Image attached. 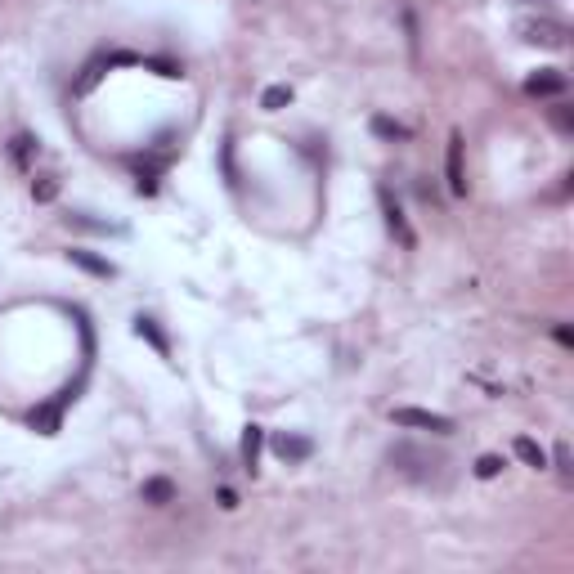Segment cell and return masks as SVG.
<instances>
[{"instance_id": "5b68a950", "label": "cell", "mask_w": 574, "mask_h": 574, "mask_svg": "<svg viewBox=\"0 0 574 574\" xmlns=\"http://www.w3.org/2000/svg\"><path fill=\"white\" fill-rule=\"evenodd\" d=\"M377 202H382V216H386V229H391L395 238H400L404 247H413L418 238H413V229H409V220H404V211H400V202L391 198V189H382L377 193Z\"/></svg>"}, {"instance_id": "4fadbf2b", "label": "cell", "mask_w": 574, "mask_h": 574, "mask_svg": "<svg viewBox=\"0 0 574 574\" xmlns=\"http://www.w3.org/2000/svg\"><path fill=\"white\" fill-rule=\"evenodd\" d=\"M373 131L377 135H382V140H409V126H404V122H391V117H373Z\"/></svg>"}, {"instance_id": "8992f818", "label": "cell", "mask_w": 574, "mask_h": 574, "mask_svg": "<svg viewBox=\"0 0 574 574\" xmlns=\"http://www.w3.org/2000/svg\"><path fill=\"white\" fill-rule=\"evenodd\" d=\"M274 453H279L283 462H305L314 453V440H305V435H292V431H279L274 435Z\"/></svg>"}, {"instance_id": "7c38bea8", "label": "cell", "mask_w": 574, "mask_h": 574, "mask_svg": "<svg viewBox=\"0 0 574 574\" xmlns=\"http://www.w3.org/2000/svg\"><path fill=\"white\" fill-rule=\"evenodd\" d=\"M261 440H265L261 427H247L243 431V462H247V467H256V458H261Z\"/></svg>"}, {"instance_id": "52a82bcc", "label": "cell", "mask_w": 574, "mask_h": 574, "mask_svg": "<svg viewBox=\"0 0 574 574\" xmlns=\"http://www.w3.org/2000/svg\"><path fill=\"white\" fill-rule=\"evenodd\" d=\"M113 63H131V54H99V59H90L86 63V72H81V81H77V95H86V90H95V81L104 77V68H113Z\"/></svg>"}, {"instance_id": "e0dca14e", "label": "cell", "mask_w": 574, "mask_h": 574, "mask_svg": "<svg viewBox=\"0 0 574 574\" xmlns=\"http://www.w3.org/2000/svg\"><path fill=\"white\" fill-rule=\"evenodd\" d=\"M32 153H36V140H32V135H18V140H14V162L27 166V162H32Z\"/></svg>"}, {"instance_id": "ffe728a7", "label": "cell", "mask_w": 574, "mask_h": 574, "mask_svg": "<svg viewBox=\"0 0 574 574\" xmlns=\"http://www.w3.org/2000/svg\"><path fill=\"white\" fill-rule=\"evenodd\" d=\"M148 68H157L162 77H184L180 72V63H166V59H148Z\"/></svg>"}, {"instance_id": "5bb4252c", "label": "cell", "mask_w": 574, "mask_h": 574, "mask_svg": "<svg viewBox=\"0 0 574 574\" xmlns=\"http://www.w3.org/2000/svg\"><path fill=\"white\" fill-rule=\"evenodd\" d=\"M283 104H292V90H287V86H270V90H265V99H261L265 113H279Z\"/></svg>"}, {"instance_id": "44dd1931", "label": "cell", "mask_w": 574, "mask_h": 574, "mask_svg": "<svg viewBox=\"0 0 574 574\" xmlns=\"http://www.w3.org/2000/svg\"><path fill=\"white\" fill-rule=\"evenodd\" d=\"M54 193H59V184H54V180H41V184H36V198H41V202H50Z\"/></svg>"}, {"instance_id": "30bf717a", "label": "cell", "mask_w": 574, "mask_h": 574, "mask_svg": "<svg viewBox=\"0 0 574 574\" xmlns=\"http://www.w3.org/2000/svg\"><path fill=\"white\" fill-rule=\"evenodd\" d=\"M516 458H521L525 467H548V453H543L530 435H521V440H516Z\"/></svg>"}, {"instance_id": "9a60e30c", "label": "cell", "mask_w": 574, "mask_h": 574, "mask_svg": "<svg viewBox=\"0 0 574 574\" xmlns=\"http://www.w3.org/2000/svg\"><path fill=\"white\" fill-rule=\"evenodd\" d=\"M72 261H77L81 270H90V274H104V279H108V274H113V265H108V261H99V256H90V252H72Z\"/></svg>"}, {"instance_id": "ac0fdd59", "label": "cell", "mask_w": 574, "mask_h": 574, "mask_svg": "<svg viewBox=\"0 0 574 574\" xmlns=\"http://www.w3.org/2000/svg\"><path fill=\"white\" fill-rule=\"evenodd\" d=\"M498 471H503V458H494V453H485V458L476 462V476H480V480H494Z\"/></svg>"}, {"instance_id": "2e32d148", "label": "cell", "mask_w": 574, "mask_h": 574, "mask_svg": "<svg viewBox=\"0 0 574 574\" xmlns=\"http://www.w3.org/2000/svg\"><path fill=\"white\" fill-rule=\"evenodd\" d=\"M135 332H140V337H148V341H153V346L166 355V337L157 332V323H153V319H135Z\"/></svg>"}, {"instance_id": "277c9868", "label": "cell", "mask_w": 574, "mask_h": 574, "mask_svg": "<svg viewBox=\"0 0 574 574\" xmlns=\"http://www.w3.org/2000/svg\"><path fill=\"white\" fill-rule=\"evenodd\" d=\"M561 90H566V72H557V68H539L534 77H525V95H534V99H557Z\"/></svg>"}, {"instance_id": "ba28073f", "label": "cell", "mask_w": 574, "mask_h": 574, "mask_svg": "<svg viewBox=\"0 0 574 574\" xmlns=\"http://www.w3.org/2000/svg\"><path fill=\"white\" fill-rule=\"evenodd\" d=\"M449 193L453 198L467 193V175H462V135H449Z\"/></svg>"}, {"instance_id": "7a4b0ae2", "label": "cell", "mask_w": 574, "mask_h": 574, "mask_svg": "<svg viewBox=\"0 0 574 574\" xmlns=\"http://www.w3.org/2000/svg\"><path fill=\"white\" fill-rule=\"evenodd\" d=\"M516 36H521L525 45H543V50H566L570 27L561 23V18L539 14V18H521V23H516Z\"/></svg>"}, {"instance_id": "9c48e42d", "label": "cell", "mask_w": 574, "mask_h": 574, "mask_svg": "<svg viewBox=\"0 0 574 574\" xmlns=\"http://www.w3.org/2000/svg\"><path fill=\"white\" fill-rule=\"evenodd\" d=\"M68 400H77V395L63 391L59 404H45V409H36V413H32V427L45 431V435H54V431H59V413H63V404H68Z\"/></svg>"}, {"instance_id": "3957f363", "label": "cell", "mask_w": 574, "mask_h": 574, "mask_svg": "<svg viewBox=\"0 0 574 574\" xmlns=\"http://www.w3.org/2000/svg\"><path fill=\"white\" fill-rule=\"evenodd\" d=\"M395 422H400V427H413V431H431V435H449L453 431V418L431 413V409H395Z\"/></svg>"}, {"instance_id": "8fae6325", "label": "cell", "mask_w": 574, "mask_h": 574, "mask_svg": "<svg viewBox=\"0 0 574 574\" xmlns=\"http://www.w3.org/2000/svg\"><path fill=\"white\" fill-rule=\"evenodd\" d=\"M171 498H175V485H171V480L157 476V480H148V485H144V503L162 507V503H171Z\"/></svg>"}, {"instance_id": "d6986e66", "label": "cell", "mask_w": 574, "mask_h": 574, "mask_svg": "<svg viewBox=\"0 0 574 574\" xmlns=\"http://www.w3.org/2000/svg\"><path fill=\"white\" fill-rule=\"evenodd\" d=\"M552 122H557V131H574V113H570V108L566 104H557V108H552Z\"/></svg>"}, {"instance_id": "6da1fadb", "label": "cell", "mask_w": 574, "mask_h": 574, "mask_svg": "<svg viewBox=\"0 0 574 574\" xmlns=\"http://www.w3.org/2000/svg\"><path fill=\"white\" fill-rule=\"evenodd\" d=\"M391 467L400 471V476L431 485V480L444 471V458H440V453H431V449H422V444H395V449H391Z\"/></svg>"}]
</instances>
